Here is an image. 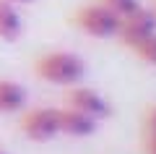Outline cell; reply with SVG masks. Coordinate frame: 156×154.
Listing matches in <instances>:
<instances>
[{
	"label": "cell",
	"mask_w": 156,
	"mask_h": 154,
	"mask_svg": "<svg viewBox=\"0 0 156 154\" xmlns=\"http://www.w3.org/2000/svg\"><path fill=\"white\" fill-rule=\"evenodd\" d=\"M31 68L42 81L55 84V86H76L86 76L83 58L70 50H52L44 55H37Z\"/></svg>",
	"instance_id": "6da1fadb"
},
{
	"label": "cell",
	"mask_w": 156,
	"mask_h": 154,
	"mask_svg": "<svg viewBox=\"0 0 156 154\" xmlns=\"http://www.w3.org/2000/svg\"><path fill=\"white\" fill-rule=\"evenodd\" d=\"M73 24L83 34L89 37H96V39H109L117 34V26H120V18L115 13H109L104 6L99 3H89V6H81L76 13H73Z\"/></svg>",
	"instance_id": "7a4b0ae2"
},
{
	"label": "cell",
	"mask_w": 156,
	"mask_h": 154,
	"mask_svg": "<svg viewBox=\"0 0 156 154\" xmlns=\"http://www.w3.org/2000/svg\"><path fill=\"white\" fill-rule=\"evenodd\" d=\"M151 34H156V13L148 8L138 6L135 11H130L128 16L120 18V26H117L115 37L125 44V47H138L143 39H148Z\"/></svg>",
	"instance_id": "3957f363"
},
{
	"label": "cell",
	"mask_w": 156,
	"mask_h": 154,
	"mask_svg": "<svg viewBox=\"0 0 156 154\" xmlns=\"http://www.w3.org/2000/svg\"><path fill=\"white\" fill-rule=\"evenodd\" d=\"M21 133L31 141H52L60 136L57 131V107H31L21 115Z\"/></svg>",
	"instance_id": "277c9868"
},
{
	"label": "cell",
	"mask_w": 156,
	"mask_h": 154,
	"mask_svg": "<svg viewBox=\"0 0 156 154\" xmlns=\"http://www.w3.org/2000/svg\"><path fill=\"white\" fill-rule=\"evenodd\" d=\"M65 105L78 110V112H83V115H89V118H94V120H101V118H107L112 112L104 94H99L96 89H89V86H78V84L68 92Z\"/></svg>",
	"instance_id": "5b68a950"
},
{
	"label": "cell",
	"mask_w": 156,
	"mask_h": 154,
	"mask_svg": "<svg viewBox=\"0 0 156 154\" xmlns=\"http://www.w3.org/2000/svg\"><path fill=\"white\" fill-rule=\"evenodd\" d=\"M96 123L94 118L83 115V112L73 110V107L62 105L57 107V131L62 133V136H70V138H83V136H91V133L96 131Z\"/></svg>",
	"instance_id": "8992f818"
},
{
	"label": "cell",
	"mask_w": 156,
	"mask_h": 154,
	"mask_svg": "<svg viewBox=\"0 0 156 154\" xmlns=\"http://www.w3.org/2000/svg\"><path fill=\"white\" fill-rule=\"evenodd\" d=\"M26 89L21 84L11 81V78H0V112L11 115V112H21L26 107Z\"/></svg>",
	"instance_id": "52a82bcc"
},
{
	"label": "cell",
	"mask_w": 156,
	"mask_h": 154,
	"mask_svg": "<svg viewBox=\"0 0 156 154\" xmlns=\"http://www.w3.org/2000/svg\"><path fill=\"white\" fill-rule=\"evenodd\" d=\"M23 34V18L18 13V8L8 0H0V39L13 42Z\"/></svg>",
	"instance_id": "ba28073f"
},
{
	"label": "cell",
	"mask_w": 156,
	"mask_h": 154,
	"mask_svg": "<svg viewBox=\"0 0 156 154\" xmlns=\"http://www.w3.org/2000/svg\"><path fill=\"white\" fill-rule=\"evenodd\" d=\"M133 52L138 55V60L146 63V66H154L156 68V34H151V37L143 39L138 47H133Z\"/></svg>",
	"instance_id": "9c48e42d"
},
{
	"label": "cell",
	"mask_w": 156,
	"mask_h": 154,
	"mask_svg": "<svg viewBox=\"0 0 156 154\" xmlns=\"http://www.w3.org/2000/svg\"><path fill=\"white\" fill-rule=\"evenodd\" d=\"M99 6H104L109 13H115L117 18H122V16H128L130 11H135V8L140 6L138 0H96Z\"/></svg>",
	"instance_id": "30bf717a"
},
{
	"label": "cell",
	"mask_w": 156,
	"mask_h": 154,
	"mask_svg": "<svg viewBox=\"0 0 156 154\" xmlns=\"http://www.w3.org/2000/svg\"><path fill=\"white\" fill-rule=\"evenodd\" d=\"M143 133H154L156 136V105H151L143 115Z\"/></svg>",
	"instance_id": "8fae6325"
},
{
	"label": "cell",
	"mask_w": 156,
	"mask_h": 154,
	"mask_svg": "<svg viewBox=\"0 0 156 154\" xmlns=\"http://www.w3.org/2000/svg\"><path fill=\"white\" fill-rule=\"evenodd\" d=\"M143 144H146V154H156V136L154 133H146Z\"/></svg>",
	"instance_id": "7c38bea8"
},
{
	"label": "cell",
	"mask_w": 156,
	"mask_h": 154,
	"mask_svg": "<svg viewBox=\"0 0 156 154\" xmlns=\"http://www.w3.org/2000/svg\"><path fill=\"white\" fill-rule=\"evenodd\" d=\"M8 3H13V6H26V3H31V0H8Z\"/></svg>",
	"instance_id": "4fadbf2b"
},
{
	"label": "cell",
	"mask_w": 156,
	"mask_h": 154,
	"mask_svg": "<svg viewBox=\"0 0 156 154\" xmlns=\"http://www.w3.org/2000/svg\"><path fill=\"white\" fill-rule=\"evenodd\" d=\"M0 154H8V152H5V149H0Z\"/></svg>",
	"instance_id": "5bb4252c"
},
{
	"label": "cell",
	"mask_w": 156,
	"mask_h": 154,
	"mask_svg": "<svg viewBox=\"0 0 156 154\" xmlns=\"http://www.w3.org/2000/svg\"><path fill=\"white\" fill-rule=\"evenodd\" d=\"M154 13H156V8H154Z\"/></svg>",
	"instance_id": "9a60e30c"
}]
</instances>
